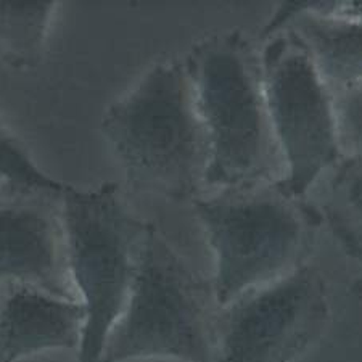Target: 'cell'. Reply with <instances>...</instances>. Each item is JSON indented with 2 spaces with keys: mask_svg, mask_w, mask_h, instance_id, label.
I'll return each mask as SVG.
<instances>
[{
  "mask_svg": "<svg viewBox=\"0 0 362 362\" xmlns=\"http://www.w3.org/2000/svg\"><path fill=\"white\" fill-rule=\"evenodd\" d=\"M184 62L208 139L204 187L221 192L284 180L261 54L250 39L242 31L213 34L198 40Z\"/></svg>",
  "mask_w": 362,
  "mask_h": 362,
  "instance_id": "1",
  "label": "cell"
},
{
  "mask_svg": "<svg viewBox=\"0 0 362 362\" xmlns=\"http://www.w3.org/2000/svg\"><path fill=\"white\" fill-rule=\"evenodd\" d=\"M102 132L136 192L184 202L204 187L208 139L185 62L151 66L110 105Z\"/></svg>",
  "mask_w": 362,
  "mask_h": 362,
  "instance_id": "2",
  "label": "cell"
},
{
  "mask_svg": "<svg viewBox=\"0 0 362 362\" xmlns=\"http://www.w3.org/2000/svg\"><path fill=\"white\" fill-rule=\"evenodd\" d=\"M194 206L214 255L219 308L306 266L320 224L317 211L279 182L221 190Z\"/></svg>",
  "mask_w": 362,
  "mask_h": 362,
  "instance_id": "3",
  "label": "cell"
},
{
  "mask_svg": "<svg viewBox=\"0 0 362 362\" xmlns=\"http://www.w3.org/2000/svg\"><path fill=\"white\" fill-rule=\"evenodd\" d=\"M58 200L69 276L86 309L79 362H100L129 300L151 224L127 208L113 182L95 190L65 184Z\"/></svg>",
  "mask_w": 362,
  "mask_h": 362,
  "instance_id": "4",
  "label": "cell"
},
{
  "mask_svg": "<svg viewBox=\"0 0 362 362\" xmlns=\"http://www.w3.org/2000/svg\"><path fill=\"white\" fill-rule=\"evenodd\" d=\"M218 311L213 284L151 224L129 300L105 341L100 362H213Z\"/></svg>",
  "mask_w": 362,
  "mask_h": 362,
  "instance_id": "5",
  "label": "cell"
},
{
  "mask_svg": "<svg viewBox=\"0 0 362 362\" xmlns=\"http://www.w3.org/2000/svg\"><path fill=\"white\" fill-rule=\"evenodd\" d=\"M261 63L267 108L285 163V179L279 185L303 198L343 155L334 93L290 29L267 39Z\"/></svg>",
  "mask_w": 362,
  "mask_h": 362,
  "instance_id": "6",
  "label": "cell"
},
{
  "mask_svg": "<svg viewBox=\"0 0 362 362\" xmlns=\"http://www.w3.org/2000/svg\"><path fill=\"white\" fill-rule=\"evenodd\" d=\"M329 287L306 264L219 308L213 362H295L330 322Z\"/></svg>",
  "mask_w": 362,
  "mask_h": 362,
  "instance_id": "7",
  "label": "cell"
},
{
  "mask_svg": "<svg viewBox=\"0 0 362 362\" xmlns=\"http://www.w3.org/2000/svg\"><path fill=\"white\" fill-rule=\"evenodd\" d=\"M52 192L10 189L0 197V287L25 285L79 300L66 261L60 200Z\"/></svg>",
  "mask_w": 362,
  "mask_h": 362,
  "instance_id": "8",
  "label": "cell"
},
{
  "mask_svg": "<svg viewBox=\"0 0 362 362\" xmlns=\"http://www.w3.org/2000/svg\"><path fill=\"white\" fill-rule=\"evenodd\" d=\"M86 309L79 300L7 285L0 287V362H15L54 349H78Z\"/></svg>",
  "mask_w": 362,
  "mask_h": 362,
  "instance_id": "9",
  "label": "cell"
},
{
  "mask_svg": "<svg viewBox=\"0 0 362 362\" xmlns=\"http://www.w3.org/2000/svg\"><path fill=\"white\" fill-rule=\"evenodd\" d=\"M322 2H285L266 26L269 39L290 29L306 45L332 93L362 84V20L320 13Z\"/></svg>",
  "mask_w": 362,
  "mask_h": 362,
  "instance_id": "10",
  "label": "cell"
},
{
  "mask_svg": "<svg viewBox=\"0 0 362 362\" xmlns=\"http://www.w3.org/2000/svg\"><path fill=\"white\" fill-rule=\"evenodd\" d=\"M58 2L0 0V57L11 68L29 71L44 60Z\"/></svg>",
  "mask_w": 362,
  "mask_h": 362,
  "instance_id": "11",
  "label": "cell"
},
{
  "mask_svg": "<svg viewBox=\"0 0 362 362\" xmlns=\"http://www.w3.org/2000/svg\"><path fill=\"white\" fill-rule=\"evenodd\" d=\"M324 214L349 258L362 262V163L344 158L330 180Z\"/></svg>",
  "mask_w": 362,
  "mask_h": 362,
  "instance_id": "12",
  "label": "cell"
},
{
  "mask_svg": "<svg viewBox=\"0 0 362 362\" xmlns=\"http://www.w3.org/2000/svg\"><path fill=\"white\" fill-rule=\"evenodd\" d=\"M0 177L21 190H39L60 194L65 184L58 182L40 169L29 155L25 144L0 122Z\"/></svg>",
  "mask_w": 362,
  "mask_h": 362,
  "instance_id": "13",
  "label": "cell"
},
{
  "mask_svg": "<svg viewBox=\"0 0 362 362\" xmlns=\"http://www.w3.org/2000/svg\"><path fill=\"white\" fill-rule=\"evenodd\" d=\"M334 100L341 151L362 163V84L335 92Z\"/></svg>",
  "mask_w": 362,
  "mask_h": 362,
  "instance_id": "14",
  "label": "cell"
},
{
  "mask_svg": "<svg viewBox=\"0 0 362 362\" xmlns=\"http://www.w3.org/2000/svg\"><path fill=\"white\" fill-rule=\"evenodd\" d=\"M332 15L341 16V18H349V20H362V0L335 2Z\"/></svg>",
  "mask_w": 362,
  "mask_h": 362,
  "instance_id": "15",
  "label": "cell"
},
{
  "mask_svg": "<svg viewBox=\"0 0 362 362\" xmlns=\"http://www.w3.org/2000/svg\"><path fill=\"white\" fill-rule=\"evenodd\" d=\"M349 290H351V295L354 298H358L359 301H362V276H359L354 280V282L351 284V288Z\"/></svg>",
  "mask_w": 362,
  "mask_h": 362,
  "instance_id": "16",
  "label": "cell"
},
{
  "mask_svg": "<svg viewBox=\"0 0 362 362\" xmlns=\"http://www.w3.org/2000/svg\"><path fill=\"white\" fill-rule=\"evenodd\" d=\"M10 189H13V187L8 185L2 177H0V197H2L4 194H7V192H8Z\"/></svg>",
  "mask_w": 362,
  "mask_h": 362,
  "instance_id": "17",
  "label": "cell"
}]
</instances>
